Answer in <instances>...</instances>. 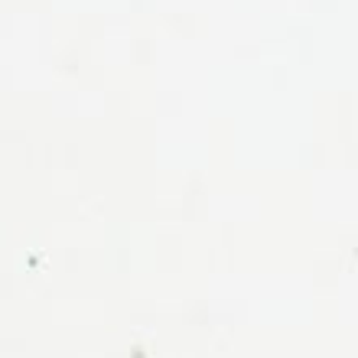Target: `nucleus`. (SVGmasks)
<instances>
[]
</instances>
